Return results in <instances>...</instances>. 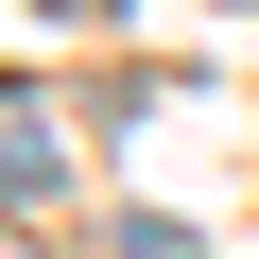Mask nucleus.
I'll use <instances>...</instances> for the list:
<instances>
[{"label": "nucleus", "instance_id": "2", "mask_svg": "<svg viewBox=\"0 0 259 259\" xmlns=\"http://www.w3.org/2000/svg\"><path fill=\"white\" fill-rule=\"evenodd\" d=\"M121 259H190V225L173 207H121Z\"/></svg>", "mask_w": 259, "mask_h": 259}, {"label": "nucleus", "instance_id": "1", "mask_svg": "<svg viewBox=\"0 0 259 259\" xmlns=\"http://www.w3.org/2000/svg\"><path fill=\"white\" fill-rule=\"evenodd\" d=\"M52 190H69V121L35 87H0V207H52Z\"/></svg>", "mask_w": 259, "mask_h": 259}, {"label": "nucleus", "instance_id": "3", "mask_svg": "<svg viewBox=\"0 0 259 259\" xmlns=\"http://www.w3.org/2000/svg\"><path fill=\"white\" fill-rule=\"evenodd\" d=\"M35 18H121V0H35Z\"/></svg>", "mask_w": 259, "mask_h": 259}, {"label": "nucleus", "instance_id": "4", "mask_svg": "<svg viewBox=\"0 0 259 259\" xmlns=\"http://www.w3.org/2000/svg\"><path fill=\"white\" fill-rule=\"evenodd\" d=\"M0 259H18V242H0Z\"/></svg>", "mask_w": 259, "mask_h": 259}]
</instances>
